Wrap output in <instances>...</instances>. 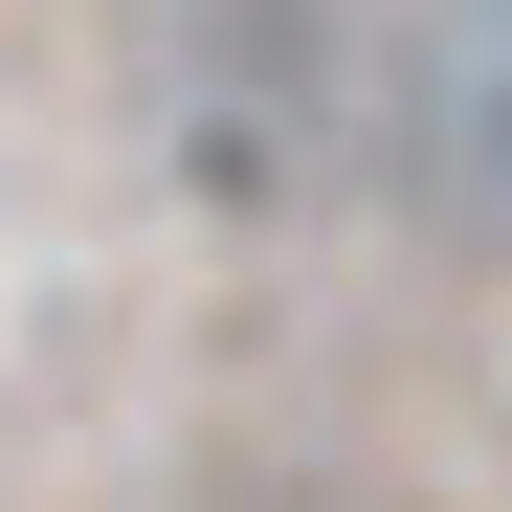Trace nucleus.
Listing matches in <instances>:
<instances>
[{"label":"nucleus","mask_w":512,"mask_h":512,"mask_svg":"<svg viewBox=\"0 0 512 512\" xmlns=\"http://www.w3.org/2000/svg\"><path fill=\"white\" fill-rule=\"evenodd\" d=\"M156 112H179L201 201H312L334 156L401 112V67L334 23V0H179V45H156Z\"/></svg>","instance_id":"obj_1"},{"label":"nucleus","mask_w":512,"mask_h":512,"mask_svg":"<svg viewBox=\"0 0 512 512\" xmlns=\"http://www.w3.org/2000/svg\"><path fill=\"white\" fill-rule=\"evenodd\" d=\"M401 134H423V156H468V179L512 201V0H446V23L401 45Z\"/></svg>","instance_id":"obj_2"},{"label":"nucleus","mask_w":512,"mask_h":512,"mask_svg":"<svg viewBox=\"0 0 512 512\" xmlns=\"http://www.w3.org/2000/svg\"><path fill=\"white\" fill-rule=\"evenodd\" d=\"M245 512H334V490H245Z\"/></svg>","instance_id":"obj_3"}]
</instances>
